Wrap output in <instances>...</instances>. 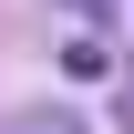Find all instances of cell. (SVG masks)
Instances as JSON below:
<instances>
[{
  "mask_svg": "<svg viewBox=\"0 0 134 134\" xmlns=\"http://www.w3.org/2000/svg\"><path fill=\"white\" fill-rule=\"evenodd\" d=\"M21 134H83V124H62V114H52V124H21Z\"/></svg>",
  "mask_w": 134,
  "mask_h": 134,
  "instance_id": "obj_1",
  "label": "cell"
}]
</instances>
